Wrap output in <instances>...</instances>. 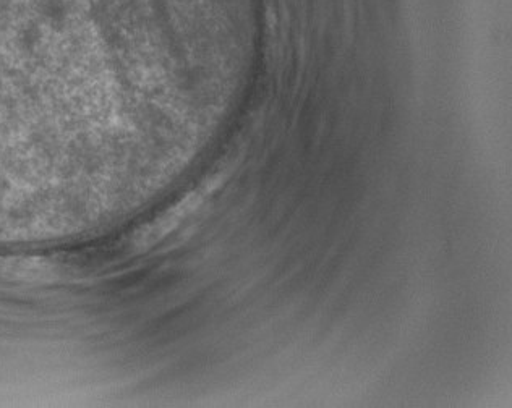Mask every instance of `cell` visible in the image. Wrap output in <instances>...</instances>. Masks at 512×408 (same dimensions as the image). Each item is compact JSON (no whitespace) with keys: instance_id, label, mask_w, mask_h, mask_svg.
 Here are the masks:
<instances>
[{"instance_id":"obj_1","label":"cell","mask_w":512,"mask_h":408,"mask_svg":"<svg viewBox=\"0 0 512 408\" xmlns=\"http://www.w3.org/2000/svg\"><path fill=\"white\" fill-rule=\"evenodd\" d=\"M208 0H0V175H38L94 151L99 56L190 41Z\"/></svg>"}]
</instances>
